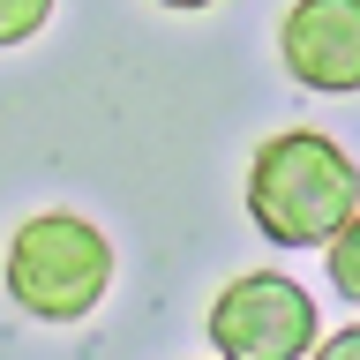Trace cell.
Segmentation results:
<instances>
[{
    "label": "cell",
    "instance_id": "cell-1",
    "mask_svg": "<svg viewBox=\"0 0 360 360\" xmlns=\"http://www.w3.org/2000/svg\"><path fill=\"white\" fill-rule=\"evenodd\" d=\"M360 210V165L315 128L270 135L248 165V218L278 248H323Z\"/></svg>",
    "mask_w": 360,
    "mask_h": 360
},
{
    "label": "cell",
    "instance_id": "cell-2",
    "mask_svg": "<svg viewBox=\"0 0 360 360\" xmlns=\"http://www.w3.org/2000/svg\"><path fill=\"white\" fill-rule=\"evenodd\" d=\"M8 300L38 323H83L98 300L112 292V240L75 210H38L15 225L8 240Z\"/></svg>",
    "mask_w": 360,
    "mask_h": 360
},
{
    "label": "cell",
    "instance_id": "cell-3",
    "mask_svg": "<svg viewBox=\"0 0 360 360\" xmlns=\"http://www.w3.org/2000/svg\"><path fill=\"white\" fill-rule=\"evenodd\" d=\"M202 330H210L218 360H300L315 345V300L285 270H248L210 300Z\"/></svg>",
    "mask_w": 360,
    "mask_h": 360
},
{
    "label": "cell",
    "instance_id": "cell-4",
    "mask_svg": "<svg viewBox=\"0 0 360 360\" xmlns=\"http://www.w3.org/2000/svg\"><path fill=\"white\" fill-rule=\"evenodd\" d=\"M278 60L300 90L353 98L360 90V0H292L278 22Z\"/></svg>",
    "mask_w": 360,
    "mask_h": 360
},
{
    "label": "cell",
    "instance_id": "cell-5",
    "mask_svg": "<svg viewBox=\"0 0 360 360\" xmlns=\"http://www.w3.org/2000/svg\"><path fill=\"white\" fill-rule=\"evenodd\" d=\"M323 270H330V285L345 292V300H360V210L323 240Z\"/></svg>",
    "mask_w": 360,
    "mask_h": 360
},
{
    "label": "cell",
    "instance_id": "cell-6",
    "mask_svg": "<svg viewBox=\"0 0 360 360\" xmlns=\"http://www.w3.org/2000/svg\"><path fill=\"white\" fill-rule=\"evenodd\" d=\"M53 22V0H0V53L8 45H30Z\"/></svg>",
    "mask_w": 360,
    "mask_h": 360
},
{
    "label": "cell",
    "instance_id": "cell-7",
    "mask_svg": "<svg viewBox=\"0 0 360 360\" xmlns=\"http://www.w3.org/2000/svg\"><path fill=\"white\" fill-rule=\"evenodd\" d=\"M315 360H360V323H353V330H338V338H323Z\"/></svg>",
    "mask_w": 360,
    "mask_h": 360
},
{
    "label": "cell",
    "instance_id": "cell-8",
    "mask_svg": "<svg viewBox=\"0 0 360 360\" xmlns=\"http://www.w3.org/2000/svg\"><path fill=\"white\" fill-rule=\"evenodd\" d=\"M158 8H180V15H188V8H210V0H158Z\"/></svg>",
    "mask_w": 360,
    "mask_h": 360
}]
</instances>
